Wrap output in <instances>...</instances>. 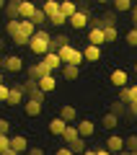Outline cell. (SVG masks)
<instances>
[{
    "label": "cell",
    "mask_w": 137,
    "mask_h": 155,
    "mask_svg": "<svg viewBox=\"0 0 137 155\" xmlns=\"http://www.w3.org/2000/svg\"><path fill=\"white\" fill-rule=\"evenodd\" d=\"M49 36H52L49 31H44V28H36V31L28 36V49H31L36 57L47 54V52H49Z\"/></svg>",
    "instance_id": "6da1fadb"
},
{
    "label": "cell",
    "mask_w": 137,
    "mask_h": 155,
    "mask_svg": "<svg viewBox=\"0 0 137 155\" xmlns=\"http://www.w3.org/2000/svg\"><path fill=\"white\" fill-rule=\"evenodd\" d=\"M57 57L62 60V65H78V67H80L83 62H85V60H83V52L75 49L72 44H62L60 49H57Z\"/></svg>",
    "instance_id": "7a4b0ae2"
},
{
    "label": "cell",
    "mask_w": 137,
    "mask_h": 155,
    "mask_svg": "<svg viewBox=\"0 0 137 155\" xmlns=\"http://www.w3.org/2000/svg\"><path fill=\"white\" fill-rule=\"evenodd\" d=\"M88 21H91V13H88V11H80V8H78V11L67 18V23H70L75 31H83V28L88 26Z\"/></svg>",
    "instance_id": "3957f363"
},
{
    "label": "cell",
    "mask_w": 137,
    "mask_h": 155,
    "mask_svg": "<svg viewBox=\"0 0 137 155\" xmlns=\"http://www.w3.org/2000/svg\"><path fill=\"white\" fill-rule=\"evenodd\" d=\"M23 98H26V93H23V85H21V83L8 85V98H5L8 106H18V104H23Z\"/></svg>",
    "instance_id": "277c9868"
},
{
    "label": "cell",
    "mask_w": 137,
    "mask_h": 155,
    "mask_svg": "<svg viewBox=\"0 0 137 155\" xmlns=\"http://www.w3.org/2000/svg\"><path fill=\"white\" fill-rule=\"evenodd\" d=\"M23 93H26V98H34V101H42L44 104V93L39 91V85H36L34 78H28L26 83H23Z\"/></svg>",
    "instance_id": "5b68a950"
},
{
    "label": "cell",
    "mask_w": 137,
    "mask_h": 155,
    "mask_svg": "<svg viewBox=\"0 0 137 155\" xmlns=\"http://www.w3.org/2000/svg\"><path fill=\"white\" fill-rule=\"evenodd\" d=\"M36 85H39V91L42 93H52V91L57 88V78H55V72H47V75H42L36 80Z\"/></svg>",
    "instance_id": "8992f818"
},
{
    "label": "cell",
    "mask_w": 137,
    "mask_h": 155,
    "mask_svg": "<svg viewBox=\"0 0 137 155\" xmlns=\"http://www.w3.org/2000/svg\"><path fill=\"white\" fill-rule=\"evenodd\" d=\"M3 70H8V72H21V70H23V60H21L18 54L3 57Z\"/></svg>",
    "instance_id": "52a82bcc"
},
{
    "label": "cell",
    "mask_w": 137,
    "mask_h": 155,
    "mask_svg": "<svg viewBox=\"0 0 137 155\" xmlns=\"http://www.w3.org/2000/svg\"><path fill=\"white\" fill-rule=\"evenodd\" d=\"M42 62L47 65V70H49V72H57L62 67V60L57 57V52H47V54H42Z\"/></svg>",
    "instance_id": "ba28073f"
},
{
    "label": "cell",
    "mask_w": 137,
    "mask_h": 155,
    "mask_svg": "<svg viewBox=\"0 0 137 155\" xmlns=\"http://www.w3.org/2000/svg\"><path fill=\"white\" fill-rule=\"evenodd\" d=\"M42 109H44V104L42 101H34V98H23V111H26V116H39L42 114Z\"/></svg>",
    "instance_id": "9c48e42d"
},
{
    "label": "cell",
    "mask_w": 137,
    "mask_h": 155,
    "mask_svg": "<svg viewBox=\"0 0 137 155\" xmlns=\"http://www.w3.org/2000/svg\"><path fill=\"white\" fill-rule=\"evenodd\" d=\"M75 129H78L80 137H93V134H96V124L91 122V119H80V122L75 124Z\"/></svg>",
    "instance_id": "30bf717a"
},
{
    "label": "cell",
    "mask_w": 137,
    "mask_h": 155,
    "mask_svg": "<svg viewBox=\"0 0 137 155\" xmlns=\"http://www.w3.org/2000/svg\"><path fill=\"white\" fill-rule=\"evenodd\" d=\"M60 119H62V122H67V124L78 122V109H75L72 104H62V109H60Z\"/></svg>",
    "instance_id": "8fae6325"
},
{
    "label": "cell",
    "mask_w": 137,
    "mask_h": 155,
    "mask_svg": "<svg viewBox=\"0 0 137 155\" xmlns=\"http://www.w3.org/2000/svg\"><path fill=\"white\" fill-rule=\"evenodd\" d=\"M8 147H11V150H16V153L21 155V153H26V150H28V140L23 137V134H16V137H11V140H8Z\"/></svg>",
    "instance_id": "7c38bea8"
},
{
    "label": "cell",
    "mask_w": 137,
    "mask_h": 155,
    "mask_svg": "<svg viewBox=\"0 0 137 155\" xmlns=\"http://www.w3.org/2000/svg\"><path fill=\"white\" fill-rule=\"evenodd\" d=\"M36 8L39 5L34 3V0H21V3H18V18H31Z\"/></svg>",
    "instance_id": "4fadbf2b"
},
{
    "label": "cell",
    "mask_w": 137,
    "mask_h": 155,
    "mask_svg": "<svg viewBox=\"0 0 137 155\" xmlns=\"http://www.w3.org/2000/svg\"><path fill=\"white\" fill-rule=\"evenodd\" d=\"M83 60L85 62H99L101 60V47H96V44H88V47H83Z\"/></svg>",
    "instance_id": "5bb4252c"
},
{
    "label": "cell",
    "mask_w": 137,
    "mask_h": 155,
    "mask_svg": "<svg viewBox=\"0 0 137 155\" xmlns=\"http://www.w3.org/2000/svg\"><path fill=\"white\" fill-rule=\"evenodd\" d=\"M104 147L109 150L111 155H114V153H119V150H124V137H119V134H111V137L104 142Z\"/></svg>",
    "instance_id": "9a60e30c"
},
{
    "label": "cell",
    "mask_w": 137,
    "mask_h": 155,
    "mask_svg": "<svg viewBox=\"0 0 137 155\" xmlns=\"http://www.w3.org/2000/svg\"><path fill=\"white\" fill-rule=\"evenodd\" d=\"M60 72H62V80H78L80 78V67L78 65H62Z\"/></svg>",
    "instance_id": "2e32d148"
},
{
    "label": "cell",
    "mask_w": 137,
    "mask_h": 155,
    "mask_svg": "<svg viewBox=\"0 0 137 155\" xmlns=\"http://www.w3.org/2000/svg\"><path fill=\"white\" fill-rule=\"evenodd\" d=\"M127 83H129V75H127V70H114V72H111V85H116V88H124Z\"/></svg>",
    "instance_id": "e0dca14e"
},
{
    "label": "cell",
    "mask_w": 137,
    "mask_h": 155,
    "mask_svg": "<svg viewBox=\"0 0 137 155\" xmlns=\"http://www.w3.org/2000/svg\"><path fill=\"white\" fill-rule=\"evenodd\" d=\"M88 44H96V47L106 44V41H104V28H99V26L91 28V31H88Z\"/></svg>",
    "instance_id": "ac0fdd59"
},
{
    "label": "cell",
    "mask_w": 137,
    "mask_h": 155,
    "mask_svg": "<svg viewBox=\"0 0 137 155\" xmlns=\"http://www.w3.org/2000/svg\"><path fill=\"white\" fill-rule=\"evenodd\" d=\"M47 65L44 62H34V65H28V78H34V80H39L42 75H47Z\"/></svg>",
    "instance_id": "d6986e66"
},
{
    "label": "cell",
    "mask_w": 137,
    "mask_h": 155,
    "mask_svg": "<svg viewBox=\"0 0 137 155\" xmlns=\"http://www.w3.org/2000/svg\"><path fill=\"white\" fill-rule=\"evenodd\" d=\"M62 44H70V39H67L65 34H55V36H49V52H57Z\"/></svg>",
    "instance_id": "ffe728a7"
},
{
    "label": "cell",
    "mask_w": 137,
    "mask_h": 155,
    "mask_svg": "<svg viewBox=\"0 0 137 155\" xmlns=\"http://www.w3.org/2000/svg\"><path fill=\"white\" fill-rule=\"evenodd\" d=\"M36 31V26H34L28 18H18V34H23V36H31V34ZM13 39V36H11Z\"/></svg>",
    "instance_id": "44dd1931"
},
{
    "label": "cell",
    "mask_w": 137,
    "mask_h": 155,
    "mask_svg": "<svg viewBox=\"0 0 137 155\" xmlns=\"http://www.w3.org/2000/svg\"><path fill=\"white\" fill-rule=\"evenodd\" d=\"M42 11H44V16H47V18L55 16V13H60V0H44V3H42Z\"/></svg>",
    "instance_id": "7402d4cb"
},
{
    "label": "cell",
    "mask_w": 137,
    "mask_h": 155,
    "mask_svg": "<svg viewBox=\"0 0 137 155\" xmlns=\"http://www.w3.org/2000/svg\"><path fill=\"white\" fill-rule=\"evenodd\" d=\"M75 11H78V3H75V0H60V13H62V16L70 18Z\"/></svg>",
    "instance_id": "603a6c76"
},
{
    "label": "cell",
    "mask_w": 137,
    "mask_h": 155,
    "mask_svg": "<svg viewBox=\"0 0 137 155\" xmlns=\"http://www.w3.org/2000/svg\"><path fill=\"white\" fill-rule=\"evenodd\" d=\"M60 137H62V142H65V145H70L72 140H78V137H80V134H78L75 124H67V127H65V132H62Z\"/></svg>",
    "instance_id": "cb8c5ba5"
},
{
    "label": "cell",
    "mask_w": 137,
    "mask_h": 155,
    "mask_svg": "<svg viewBox=\"0 0 137 155\" xmlns=\"http://www.w3.org/2000/svg\"><path fill=\"white\" fill-rule=\"evenodd\" d=\"M18 3H21V0H5V5H3L5 18H18Z\"/></svg>",
    "instance_id": "d4e9b609"
},
{
    "label": "cell",
    "mask_w": 137,
    "mask_h": 155,
    "mask_svg": "<svg viewBox=\"0 0 137 155\" xmlns=\"http://www.w3.org/2000/svg\"><path fill=\"white\" fill-rule=\"evenodd\" d=\"M65 127H67V122H62L60 116H55V119L49 122V132H52V134H57V137L65 132Z\"/></svg>",
    "instance_id": "484cf974"
},
{
    "label": "cell",
    "mask_w": 137,
    "mask_h": 155,
    "mask_svg": "<svg viewBox=\"0 0 137 155\" xmlns=\"http://www.w3.org/2000/svg\"><path fill=\"white\" fill-rule=\"evenodd\" d=\"M101 124H104V129H109V132H111V129H116V124H119V116H116V114H111V111H109V114H104Z\"/></svg>",
    "instance_id": "4316f807"
},
{
    "label": "cell",
    "mask_w": 137,
    "mask_h": 155,
    "mask_svg": "<svg viewBox=\"0 0 137 155\" xmlns=\"http://www.w3.org/2000/svg\"><path fill=\"white\" fill-rule=\"evenodd\" d=\"M132 3H135V0H111V5H114V13H129Z\"/></svg>",
    "instance_id": "83f0119b"
},
{
    "label": "cell",
    "mask_w": 137,
    "mask_h": 155,
    "mask_svg": "<svg viewBox=\"0 0 137 155\" xmlns=\"http://www.w3.org/2000/svg\"><path fill=\"white\" fill-rule=\"evenodd\" d=\"M28 21H31L36 28H42L44 23H47V16H44V11H42V8H36V11H34V16L28 18Z\"/></svg>",
    "instance_id": "f1b7e54d"
},
{
    "label": "cell",
    "mask_w": 137,
    "mask_h": 155,
    "mask_svg": "<svg viewBox=\"0 0 137 155\" xmlns=\"http://www.w3.org/2000/svg\"><path fill=\"white\" fill-rule=\"evenodd\" d=\"M67 147H70V150H72L75 155H80L83 150H85V137H78V140H72V142L67 145Z\"/></svg>",
    "instance_id": "f546056e"
},
{
    "label": "cell",
    "mask_w": 137,
    "mask_h": 155,
    "mask_svg": "<svg viewBox=\"0 0 137 155\" xmlns=\"http://www.w3.org/2000/svg\"><path fill=\"white\" fill-rule=\"evenodd\" d=\"M47 23H52V26L62 28V26L67 23V16H62V13H55V16H49V18H47Z\"/></svg>",
    "instance_id": "4dcf8cb0"
},
{
    "label": "cell",
    "mask_w": 137,
    "mask_h": 155,
    "mask_svg": "<svg viewBox=\"0 0 137 155\" xmlns=\"http://www.w3.org/2000/svg\"><path fill=\"white\" fill-rule=\"evenodd\" d=\"M124 150H129V153H137V134H129V137H124Z\"/></svg>",
    "instance_id": "1f68e13d"
},
{
    "label": "cell",
    "mask_w": 137,
    "mask_h": 155,
    "mask_svg": "<svg viewBox=\"0 0 137 155\" xmlns=\"http://www.w3.org/2000/svg\"><path fill=\"white\" fill-rule=\"evenodd\" d=\"M5 31H8V36H16V34H18V18H8Z\"/></svg>",
    "instance_id": "d6a6232c"
},
{
    "label": "cell",
    "mask_w": 137,
    "mask_h": 155,
    "mask_svg": "<svg viewBox=\"0 0 137 155\" xmlns=\"http://www.w3.org/2000/svg\"><path fill=\"white\" fill-rule=\"evenodd\" d=\"M111 114H116V116H122V114H127V104H122L119 98L111 104Z\"/></svg>",
    "instance_id": "836d02e7"
},
{
    "label": "cell",
    "mask_w": 137,
    "mask_h": 155,
    "mask_svg": "<svg viewBox=\"0 0 137 155\" xmlns=\"http://www.w3.org/2000/svg\"><path fill=\"white\" fill-rule=\"evenodd\" d=\"M116 36H119L116 26H111V28H104V41H116Z\"/></svg>",
    "instance_id": "e575fe53"
},
{
    "label": "cell",
    "mask_w": 137,
    "mask_h": 155,
    "mask_svg": "<svg viewBox=\"0 0 137 155\" xmlns=\"http://www.w3.org/2000/svg\"><path fill=\"white\" fill-rule=\"evenodd\" d=\"M124 41H127V44H129V47H137V28H132V31H127Z\"/></svg>",
    "instance_id": "d590c367"
},
{
    "label": "cell",
    "mask_w": 137,
    "mask_h": 155,
    "mask_svg": "<svg viewBox=\"0 0 137 155\" xmlns=\"http://www.w3.org/2000/svg\"><path fill=\"white\" fill-rule=\"evenodd\" d=\"M127 96H129V101H127V104H132V101H137V83L127 85Z\"/></svg>",
    "instance_id": "8d00e7d4"
},
{
    "label": "cell",
    "mask_w": 137,
    "mask_h": 155,
    "mask_svg": "<svg viewBox=\"0 0 137 155\" xmlns=\"http://www.w3.org/2000/svg\"><path fill=\"white\" fill-rule=\"evenodd\" d=\"M13 44H18V47H28V36H23V34H16V36H13Z\"/></svg>",
    "instance_id": "74e56055"
},
{
    "label": "cell",
    "mask_w": 137,
    "mask_h": 155,
    "mask_svg": "<svg viewBox=\"0 0 137 155\" xmlns=\"http://www.w3.org/2000/svg\"><path fill=\"white\" fill-rule=\"evenodd\" d=\"M8 132H11V122L5 116H0V134H8Z\"/></svg>",
    "instance_id": "f35d334b"
},
{
    "label": "cell",
    "mask_w": 137,
    "mask_h": 155,
    "mask_svg": "<svg viewBox=\"0 0 137 155\" xmlns=\"http://www.w3.org/2000/svg\"><path fill=\"white\" fill-rule=\"evenodd\" d=\"M5 98H8V85L0 83V104H5Z\"/></svg>",
    "instance_id": "ab89813d"
},
{
    "label": "cell",
    "mask_w": 137,
    "mask_h": 155,
    "mask_svg": "<svg viewBox=\"0 0 137 155\" xmlns=\"http://www.w3.org/2000/svg\"><path fill=\"white\" fill-rule=\"evenodd\" d=\"M26 155H44V147H31V145H28Z\"/></svg>",
    "instance_id": "60d3db41"
},
{
    "label": "cell",
    "mask_w": 137,
    "mask_h": 155,
    "mask_svg": "<svg viewBox=\"0 0 137 155\" xmlns=\"http://www.w3.org/2000/svg\"><path fill=\"white\" fill-rule=\"evenodd\" d=\"M127 114L137 116V101H132V104H127Z\"/></svg>",
    "instance_id": "b9f144b4"
},
{
    "label": "cell",
    "mask_w": 137,
    "mask_h": 155,
    "mask_svg": "<svg viewBox=\"0 0 137 155\" xmlns=\"http://www.w3.org/2000/svg\"><path fill=\"white\" fill-rule=\"evenodd\" d=\"M55 155H75V153H72V150L65 145V147H57V153H55Z\"/></svg>",
    "instance_id": "7bdbcfd3"
},
{
    "label": "cell",
    "mask_w": 137,
    "mask_h": 155,
    "mask_svg": "<svg viewBox=\"0 0 137 155\" xmlns=\"http://www.w3.org/2000/svg\"><path fill=\"white\" fill-rule=\"evenodd\" d=\"M8 140H11L8 134H0V153H3V150L8 147Z\"/></svg>",
    "instance_id": "ee69618b"
},
{
    "label": "cell",
    "mask_w": 137,
    "mask_h": 155,
    "mask_svg": "<svg viewBox=\"0 0 137 155\" xmlns=\"http://www.w3.org/2000/svg\"><path fill=\"white\" fill-rule=\"evenodd\" d=\"M129 16H132V23H137V3H132V8H129Z\"/></svg>",
    "instance_id": "f6af8a7d"
},
{
    "label": "cell",
    "mask_w": 137,
    "mask_h": 155,
    "mask_svg": "<svg viewBox=\"0 0 137 155\" xmlns=\"http://www.w3.org/2000/svg\"><path fill=\"white\" fill-rule=\"evenodd\" d=\"M0 155H18V153H16V150H11V147H5V150H3Z\"/></svg>",
    "instance_id": "bcb514c9"
},
{
    "label": "cell",
    "mask_w": 137,
    "mask_h": 155,
    "mask_svg": "<svg viewBox=\"0 0 137 155\" xmlns=\"http://www.w3.org/2000/svg\"><path fill=\"white\" fill-rule=\"evenodd\" d=\"M96 155H111V153H109L106 147H99V150H96Z\"/></svg>",
    "instance_id": "7dc6e473"
},
{
    "label": "cell",
    "mask_w": 137,
    "mask_h": 155,
    "mask_svg": "<svg viewBox=\"0 0 137 155\" xmlns=\"http://www.w3.org/2000/svg\"><path fill=\"white\" fill-rule=\"evenodd\" d=\"M80 155H96V150H83Z\"/></svg>",
    "instance_id": "c3c4849f"
},
{
    "label": "cell",
    "mask_w": 137,
    "mask_h": 155,
    "mask_svg": "<svg viewBox=\"0 0 137 155\" xmlns=\"http://www.w3.org/2000/svg\"><path fill=\"white\" fill-rule=\"evenodd\" d=\"M114 155H132L129 150H119V153H114Z\"/></svg>",
    "instance_id": "681fc988"
},
{
    "label": "cell",
    "mask_w": 137,
    "mask_h": 155,
    "mask_svg": "<svg viewBox=\"0 0 137 155\" xmlns=\"http://www.w3.org/2000/svg\"><path fill=\"white\" fill-rule=\"evenodd\" d=\"M96 3H111V0H96Z\"/></svg>",
    "instance_id": "f907efd6"
},
{
    "label": "cell",
    "mask_w": 137,
    "mask_h": 155,
    "mask_svg": "<svg viewBox=\"0 0 137 155\" xmlns=\"http://www.w3.org/2000/svg\"><path fill=\"white\" fill-rule=\"evenodd\" d=\"M3 5H5V0H0V8H3Z\"/></svg>",
    "instance_id": "816d5d0a"
},
{
    "label": "cell",
    "mask_w": 137,
    "mask_h": 155,
    "mask_svg": "<svg viewBox=\"0 0 137 155\" xmlns=\"http://www.w3.org/2000/svg\"><path fill=\"white\" fill-rule=\"evenodd\" d=\"M0 83H3V70H0Z\"/></svg>",
    "instance_id": "f5cc1de1"
},
{
    "label": "cell",
    "mask_w": 137,
    "mask_h": 155,
    "mask_svg": "<svg viewBox=\"0 0 137 155\" xmlns=\"http://www.w3.org/2000/svg\"><path fill=\"white\" fill-rule=\"evenodd\" d=\"M0 70H3V57H0Z\"/></svg>",
    "instance_id": "db71d44e"
},
{
    "label": "cell",
    "mask_w": 137,
    "mask_h": 155,
    "mask_svg": "<svg viewBox=\"0 0 137 155\" xmlns=\"http://www.w3.org/2000/svg\"><path fill=\"white\" fill-rule=\"evenodd\" d=\"M135 72H137V62H135Z\"/></svg>",
    "instance_id": "11a10c76"
},
{
    "label": "cell",
    "mask_w": 137,
    "mask_h": 155,
    "mask_svg": "<svg viewBox=\"0 0 137 155\" xmlns=\"http://www.w3.org/2000/svg\"><path fill=\"white\" fill-rule=\"evenodd\" d=\"M0 47H3V41H0Z\"/></svg>",
    "instance_id": "9f6ffc18"
},
{
    "label": "cell",
    "mask_w": 137,
    "mask_h": 155,
    "mask_svg": "<svg viewBox=\"0 0 137 155\" xmlns=\"http://www.w3.org/2000/svg\"><path fill=\"white\" fill-rule=\"evenodd\" d=\"M135 28H137V23H135Z\"/></svg>",
    "instance_id": "6f0895ef"
},
{
    "label": "cell",
    "mask_w": 137,
    "mask_h": 155,
    "mask_svg": "<svg viewBox=\"0 0 137 155\" xmlns=\"http://www.w3.org/2000/svg\"><path fill=\"white\" fill-rule=\"evenodd\" d=\"M132 155H137V153H132Z\"/></svg>",
    "instance_id": "680465c9"
}]
</instances>
